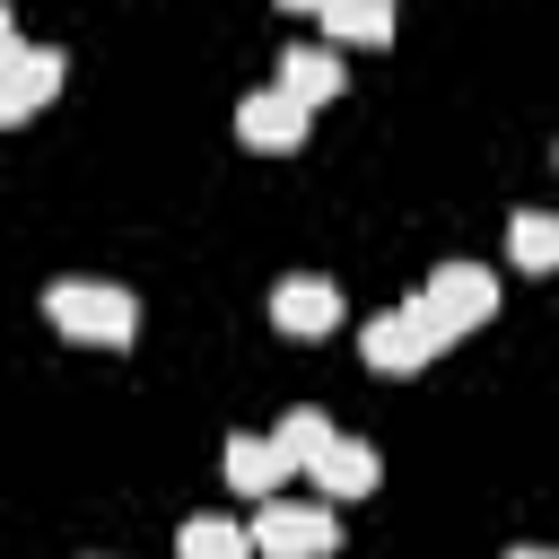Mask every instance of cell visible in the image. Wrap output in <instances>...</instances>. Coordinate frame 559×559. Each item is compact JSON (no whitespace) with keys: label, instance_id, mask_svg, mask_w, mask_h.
<instances>
[{"label":"cell","instance_id":"obj_6","mask_svg":"<svg viewBox=\"0 0 559 559\" xmlns=\"http://www.w3.org/2000/svg\"><path fill=\"white\" fill-rule=\"evenodd\" d=\"M236 131H245V148H271V157H288L297 140H306V105L271 79V87H253L245 105H236Z\"/></svg>","mask_w":559,"mask_h":559},{"label":"cell","instance_id":"obj_1","mask_svg":"<svg viewBox=\"0 0 559 559\" xmlns=\"http://www.w3.org/2000/svg\"><path fill=\"white\" fill-rule=\"evenodd\" d=\"M44 314L87 349H122L140 332V297L122 280H44Z\"/></svg>","mask_w":559,"mask_h":559},{"label":"cell","instance_id":"obj_3","mask_svg":"<svg viewBox=\"0 0 559 559\" xmlns=\"http://www.w3.org/2000/svg\"><path fill=\"white\" fill-rule=\"evenodd\" d=\"M61 70H70L61 44H26L17 17H0V122H26V114L61 87Z\"/></svg>","mask_w":559,"mask_h":559},{"label":"cell","instance_id":"obj_15","mask_svg":"<svg viewBox=\"0 0 559 559\" xmlns=\"http://www.w3.org/2000/svg\"><path fill=\"white\" fill-rule=\"evenodd\" d=\"M507 559H559V550H542V542H515V550H507Z\"/></svg>","mask_w":559,"mask_h":559},{"label":"cell","instance_id":"obj_12","mask_svg":"<svg viewBox=\"0 0 559 559\" xmlns=\"http://www.w3.org/2000/svg\"><path fill=\"white\" fill-rule=\"evenodd\" d=\"M175 559H253V524H236V515H183Z\"/></svg>","mask_w":559,"mask_h":559},{"label":"cell","instance_id":"obj_4","mask_svg":"<svg viewBox=\"0 0 559 559\" xmlns=\"http://www.w3.org/2000/svg\"><path fill=\"white\" fill-rule=\"evenodd\" d=\"M419 306H428V323L454 341V332H480V323L498 314V280H489V262H437V271L419 280Z\"/></svg>","mask_w":559,"mask_h":559},{"label":"cell","instance_id":"obj_2","mask_svg":"<svg viewBox=\"0 0 559 559\" xmlns=\"http://www.w3.org/2000/svg\"><path fill=\"white\" fill-rule=\"evenodd\" d=\"M358 349H367V367H376V376H419V367L445 349V332L428 323V306H419V297H402V306H384V314H367V323H358Z\"/></svg>","mask_w":559,"mask_h":559},{"label":"cell","instance_id":"obj_10","mask_svg":"<svg viewBox=\"0 0 559 559\" xmlns=\"http://www.w3.org/2000/svg\"><path fill=\"white\" fill-rule=\"evenodd\" d=\"M376 480H384V454H376L367 437H341V445L314 463V489H323V498H367Z\"/></svg>","mask_w":559,"mask_h":559},{"label":"cell","instance_id":"obj_7","mask_svg":"<svg viewBox=\"0 0 559 559\" xmlns=\"http://www.w3.org/2000/svg\"><path fill=\"white\" fill-rule=\"evenodd\" d=\"M271 323H280V332H297V341H314V332H332V323H341V288H332L323 271H288V280L271 288Z\"/></svg>","mask_w":559,"mask_h":559},{"label":"cell","instance_id":"obj_13","mask_svg":"<svg viewBox=\"0 0 559 559\" xmlns=\"http://www.w3.org/2000/svg\"><path fill=\"white\" fill-rule=\"evenodd\" d=\"M507 253H515V271H559V210H515Z\"/></svg>","mask_w":559,"mask_h":559},{"label":"cell","instance_id":"obj_14","mask_svg":"<svg viewBox=\"0 0 559 559\" xmlns=\"http://www.w3.org/2000/svg\"><path fill=\"white\" fill-rule=\"evenodd\" d=\"M323 35H341V44H384V35H393V9H384V0H323Z\"/></svg>","mask_w":559,"mask_h":559},{"label":"cell","instance_id":"obj_5","mask_svg":"<svg viewBox=\"0 0 559 559\" xmlns=\"http://www.w3.org/2000/svg\"><path fill=\"white\" fill-rule=\"evenodd\" d=\"M253 550L262 559H323L332 550V498H271L253 515Z\"/></svg>","mask_w":559,"mask_h":559},{"label":"cell","instance_id":"obj_8","mask_svg":"<svg viewBox=\"0 0 559 559\" xmlns=\"http://www.w3.org/2000/svg\"><path fill=\"white\" fill-rule=\"evenodd\" d=\"M341 79H349V70H341L332 44H280V87H288L306 114H314L323 96H341Z\"/></svg>","mask_w":559,"mask_h":559},{"label":"cell","instance_id":"obj_9","mask_svg":"<svg viewBox=\"0 0 559 559\" xmlns=\"http://www.w3.org/2000/svg\"><path fill=\"white\" fill-rule=\"evenodd\" d=\"M271 445H280V463H288V480H297V472L314 480V463H323V454L341 445V428H332V419H323L314 402H297V411H280V428H271Z\"/></svg>","mask_w":559,"mask_h":559},{"label":"cell","instance_id":"obj_11","mask_svg":"<svg viewBox=\"0 0 559 559\" xmlns=\"http://www.w3.org/2000/svg\"><path fill=\"white\" fill-rule=\"evenodd\" d=\"M280 480H288V463H280V445L271 437H227V489H245V498H280Z\"/></svg>","mask_w":559,"mask_h":559}]
</instances>
